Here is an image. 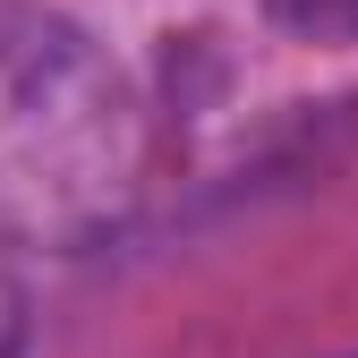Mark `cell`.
Instances as JSON below:
<instances>
[{
  "instance_id": "1",
  "label": "cell",
  "mask_w": 358,
  "mask_h": 358,
  "mask_svg": "<svg viewBox=\"0 0 358 358\" xmlns=\"http://www.w3.org/2000/svg\"><path fill=\"white\" fill-rule=\"evenodd\" d=\"M154 120L128 69L52 0H0V231L94 248L145 196Z\"/></svg>"
},
{
  "instance_id": "2",
  "label": "cell",
  "mask_w": 358,
  "mask_h": 358,
  "mask_svg": "<svg viewBox=\"0 0 358 358\" xmlns=\"http://www.w3.org/2000/svg\"><path fill=\"white\" fill-rule=\"evenodd\" d=\"M264 26L316 52H358V0H264Z\"/></svg>"
},
{
  "instance_id": "3",
  "label": "cell",
  "mask_w": 358,
  "mask_h": 358,
  "mask_svg": "<svg viewBox=\"0 0 358 358\" xmlns=\"http://www.w3.org/2000/svg\"><path fill=\"white\" fill-rule=\"evenodd\" d=\"M26 350V273H17V239L0 231V358Z\"/></svg>"
}]
</instances>
